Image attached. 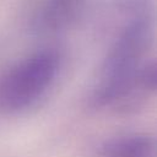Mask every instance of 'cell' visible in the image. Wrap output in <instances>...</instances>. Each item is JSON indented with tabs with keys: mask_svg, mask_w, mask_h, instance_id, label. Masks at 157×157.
<instances>
[{
	"mask_svg": "<svg viewBox=\"0 0 157 157\" xmlns=\"http://www.w3.org/2000/svg\"><path fill=\"white\" fill-rule=\"evenodd\" d=\"M85 0H48L34 20L42 34H56L72 26L83 11Z\"/></svg>",
	"mask_w": 157,
	"mask_h": 157,
	"instance_id": "cell-3",
	"label": "cell"
},
{
	"mask_svg": "<svg viewBox=\"0 0 157 157\" xmlns=\"http://www.w3.org/2000/svg\"><path fill=\"white\" fill-rule=\"evenodd\" d=\"M156 140L145 132H128L105 140L98 157H156Z\"/></svg>",
	"mask_w": 157,
	"mask_h": 157,
	"instance_id": "cell-4",
	"label": "cell"
},
{
	"mask_svg": "<svg viewBox=\"0 0 157 157\" xmlns=\"http://www.w3.org/2000/svg\"><path fill=\"white\" fill-rule=\"evenodd\" d=\"M150 42L151 29L146 20L135 18L120 31L92 88L91 104L94 108L115 107L126 103L136 92L147 93L140 83V75L147 63Z\"/></svg>",
	"mask_w": 157,
	"mask_h": 157,
	"instance_id": "cell-1",
	"label": "cell"
},
{
	"mask_svg": "<svg viewBox=\"0 0 157 157\" xmlns=\"http://www.w3.org/2000/svg\"><path fill=\"white\" fill-rule=\"evenodd\" d=\"M61 56L52 48L37 50L0 76V112L17 114L36 105L54 86Z\"/></svg>",
	"mask_w": 157,
	"mask_h": 157,
	"instance_id": "cell-2",
	"label": "cell"
}]
</instances>
